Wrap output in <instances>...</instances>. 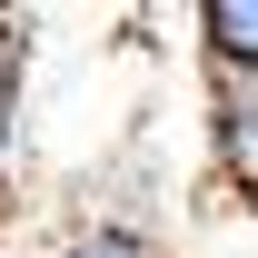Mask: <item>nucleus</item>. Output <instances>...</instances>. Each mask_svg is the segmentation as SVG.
<instances>
[{
  "label": "nucleus",
  "mask_w": 258,
  "mask_h": 258,
  "mask_svg": "<svg viewBox=\"0 0 258 258\" xmlns=\"http://www.w3.org/2000/svg\"><path fill=\"white\" fill-rule=\"evenodd\" d=\"M199 119H209V169H219V189L248 209L258 199V70H219L199 60Z\"/></svg>",
  "instance_id": "f257e3e1"
},
{
  "label": "nucleus",
  "mask_w": 258,
  "mask_h": 258,
  "mask_svg": "<svg viewBox=\"0 0 258 258\" xmlns=\"http://www.w3.org/2000/svg\"><path fill=\"white\" fill-rule=\"evenodd\" d=\"M189 30H199V60H219V70H258V0H199Z\"/></svg>",
  "instance_id": "f03ea898"
},
{
  "label": "nucleus",
  "mask_w": 258,
  "mask_h": 258,
  "mask_svg": "<svg viewBox=\"0 0 258 258\" xmlns=\"http://www.w3.org/2000/svg\"><path fill=\"white\" fill-rule=\"evenodd\" d=\"M20 109H30V20L0 10V179L20 159Z\"/></svg>",
  "instance_id": "7ed1b4c3"
},
{
  "label": "nucleus",
  "mask_w": 258,
  "mask_h": 258,
  "mask_svg": "<svg viewBox=\"0 0 258 258\" xmlns=\"http://www.w3.org/2000/svg\"><path fill=\"white\" fill-rule=\"evenodd\" d=\"M50 258H169V248L149 238V228H129V219H80Z\"/></svg>",
  "instance_id": "20e7f679"
},
{
  "label": "nucleus",
  "mask_w": 258,
  "mask_h": 258,
  "mask_svg": "<svg viewBox=\"0 0 258 258\" xmlns=\"http://www.w3.org/2000/svg\"><path fill=\"white\" fill-rule=\"evenodd\" d=\"M238 219H248V238H258V199H248V209H238Z\"/></svg>",
  "instance_id": "39448f33"
}]
</instances>
